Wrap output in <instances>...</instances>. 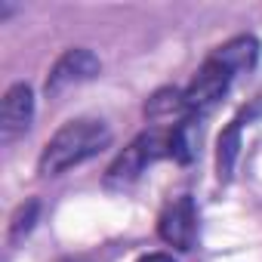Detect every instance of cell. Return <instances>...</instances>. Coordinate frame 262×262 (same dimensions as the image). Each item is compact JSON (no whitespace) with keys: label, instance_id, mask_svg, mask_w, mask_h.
Here are the masks:
<instances>
[{"label":"cell","instance_id":"1","mask_svg":"<svg viewBox=\"0 0 262 262\" xmlns=\"http://www.w3.org/2000/svg\"><path fill=\"white\" fill-rule=\"evenodd\" d=\"M108 145H111V129L102 120H96V117L68 120L65 126L56 129V136L43 145L40 161H37V173L40 176H62L65 170L96 158Z\"/></svg>","mask_w":262,"mask_h":262},{"label":"cell","instance_id":"2","mask_svg":"<svg viewBox=\"0 0 262 262\" xmlns=\"http://www.w3.org/2000/svg\"><path fill=\"white\" fill-rule=\"evenodd\" d=\"M173 158V129L155 126L139 133L105 170V185L108 188H129L155 161Z\"/></svg>","mask_w":262,"mask_h":262},{"label":"cell","instance_id":"3","mask_svg":"<svg viewBox=\"0 0 262 262\" xmlns=\"http://www.w3.org/2000/svg\"><path fill=\"white\" fill-rule=\"evenodd\" d=\"M234 68L228 65V62H222L216 53H210L207 59H204V65L194 71V77H191V83L185 86V102H188V111L191 114H207L225 93H228V86H231V80H234Z\"/></svg>","mask_w":262,"mask_h":262},{"label":"cell","instance_id":"4","mask_svg":"<svg viewBox=\"0 0 262 262\" xmlns=\"http://www.w3.org/2000/svg\"><path fill=\"white\" fill-rule=\"evenodd\" d=\"M99 71H102L99 56L93 50H86V47H74V50H65L56 59L43 90H47V96H59L68 86H77V83H86V80L99 77Z\"/></svg>","mask_w":262,"mask_h":262},{"label":"cell","instance_id":"5","mask_svg":"<svg viewBox=\"0 0 262 262\" xmlns=\"http://www.w3.org/2000/svg\"><path fill=\"white\" fill-rule=\"evenodd\" d=\"M158 234L164 244L176 247V250H191L194 237H198V210L191 194H179L173 198L161 216H158Z\"/></svg>","mask_w":262,"mask_h":262},{"label":"cell","instance_id":"6","mask_svg":"<svg viewBox=\"0 0 262 262\" xmlns=\"http://www.w3.org/2000/svg\"><path fill=\"white\" fill-rule=\"evenodd\" d=\"M34 120V93L28 83H13L0 99V142L10 145L28 133Z\"/></svg>","mask_w":262,"mask_h":262},{"label":"cell","instance_id":"7","mask_svg":"<svg viewBox=\"0 0 262 262\" xmlns=\"http://www.w3.org/2000/svg\"><path fill=\"white\" fill-rule=\"evenodd\" d=\"M188 102H185V90H176V86H161L148 96L145 102V117L155 120V123H182L188 117Z\"/></svg>","mask_w":262,"mask_h":262},{"label":"cell","instance_id":"8","mask_svg":"<svg viewBox=\"0 0 262 262\" xmlns=\"http://www.w3.org/2000/svg\"><path fill=\"white\" fill-rule=\"evenodd\" d=\"M244 120H250V111H241L225 129L216 142V176L219 182H228L231 173H234V164H237V155H241V126Z\"/></svg>","mask_w":262,"mask_h":262},{"label":"cell","instance_id":"9","mask_svg":"<svg viewBox=\"0 0 262 262\" xmlns=\"http://www.w3.org/2000/svg\"><path fill=\"white\" fill-rule=\"evenodd\" d=\"M201 155V114H188L173 126V161L188 167Z\"/></svg>","mask_w":262,"mask_h":262},{"label":"cell","instance_id":"10","mask_svg":"<svg viewBox=\"0 0 262 262\" xmlns=\"http://www.w3.org/2000/svg\"><path fill=\"white\" fill-rule=\"evenodd\" d=\"M213 53H216L222 62H228L237 74H241V71H253L256 62H259V40H256L253 34H241V37H231L228 43L216 47Z\"/></svg>","mask_w":262,"mask_h":262},{"label":"cell","instance_id":"11","mask_svg":"<svg viewBox=\"0 0 262 262\" xmlns=\"http://www.w3.org/2000/svg\"><path fill=\"white\" fill-rule=\"evenodd\" d=\"M37 216H40V201H34V198H31V201L19 204V207H16V213H13V219H10V244L25 241V237L34 231Z\"/></svg>","mask_w":262,"mask_h":262},{"label":"cell","instance_id":"12","mask_svg":"<svg viewBox=\"0 0 262 262\" xmlns=\"http://www.w3.org/2000/svg\"><path fill=\"white\" fill-rule=\"evenodd\" d=\"M139 262H176L170 253H148V256H142Z\"/></svg>","mask_w":262,"mask_h":262}]
</instances>
